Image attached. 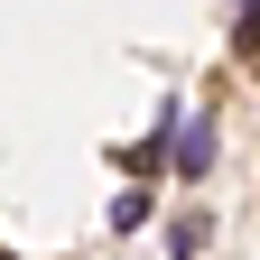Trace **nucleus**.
<instances>
[{
  "instance_id": "obj_1",
  "label": "nucleus",
  "mask_w": 260,
  "mask_h": 260,
  "mask_svg": "<svg viewBox=\"0 0 260 260\" xmlns=\"http://www.w3.org/2000/svg\"><path fill=\"white\" fill-rule=\"evenodd\" d=\"M177 168H186V177L214 168V121H177Z\"/></svg>"
}]
</instances>
